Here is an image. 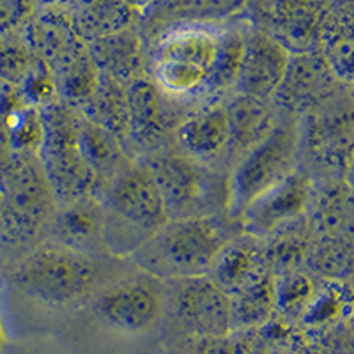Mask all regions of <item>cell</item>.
Segmentation results:
<instances>
[{
  "label": "cell",
  "mask_w": 354,
  "mask_h": 354,
  "mask_svg": "<svg viewBox=\"0 0 354 354\" xmlns=\"http://www.w3.org/2000/svg\"><path fill=\"white\" fill-rule=\"evenodd\" d=\"M101 241L110 254L131 257L170 220L167 204L144 163H129L100 197Z\"/></svg>",
  "instance_id": "cell-1"
},
{
  "label": "cell",
  "mask_w": 354,
  "mask_h": 354,
  "mask_svg": "<svg viewBox=\"0 0 354 354\" xmlns=\"http://www.w3.org/2000/svg\"><path fill=\"white\" fill-rule=\"evenodd\" d=\"M227 241L225 230L213 214L170 218L131 257L144 273L170 282L209 274Z\"/></svg>",
  "instance_id": "cell-2"
},
{
  "label": "cell",
  "mask_w": 354,
  "mask_h": 354,
  "mask_svg": "<svg viewBox=\"0 0 354 354\" xmlns=\"http://www.w3.org/2000/svg\"><path fill=\"white\" fill-rule=\"evenodd\" d=\"M97 264L64 243H43L12 270V283L27 298L46 306H68L91 296L97 286Z\"/></svg>",
  "instance_id": "cell-3"
},
{
  "label": "cell",
  "mask_w": 354,
  "mask_h": 354,
  "mask_svg": "<svg viewBox=\"0 0 354 354\" xmlns=\"http://www.w3.org/2000/svg\"><path fill=\"white\" fill-rule=\"evenodd\" d=\"M221 34L211 25H183L161 32L153 53L158 88L167 96H189L207 91Z\"/></svg>",
  "instance_id": "cell-4"
},
{
  "label": "cell",
  "mask_w": 354,
  "mask_h": 354,
  "mask_svg": "<svg viewBox=\"0 0 354 354\" xmlns=\"http://www.w3.org/2000/svg\"><path fill=\"white\" fill-rule=\"evenodd\" d=\"M298 149V126L286 121L274 124L268 137L239 158L225 185V209L230 218H239L255 197L296 170Z\"/></svg>",
  "instance_id": "cell-5"
},
{
  "label": "cell",
  "mask_w": 354,
  "mask_h": 354,
  "mask_svg": "<svg viewBox=\"0 0 354 354\" xmlns=\"http://www.w3.org/2000/svg\"><path fill=\"white\" fill-rule=\"evenodd\" d=\"M77 121L78 115L64 106H53L43 117L39 161L57 202L62 204L88 198L97 183L78 147Z\"/></svg>",
  "instance_id": "cell-6"
},
{
  "label": "cell",
  "mask_w": 354,
  "mask_h": 354,
  "mask_svg": "<svg viewBox=\"0 0 354 354\" xmlns=\"http://www.w3.org/2000/svg\"><path fill=\"white\" fill-rule=\"evenodd\" d=\"M93 310L110 330L142 335L153 330L165 315V287L147 273L122 278L97 292Z\"/></svg>",
  "instance_id": "cell-7"
},
{
  "label": "cell",
  "mask_w": 354,
  "mask_h": 354,
  "mask_svg": "<svg viewBox=\"0 0 354 354\" xmlns=\"http://www.w3.org/2000/svg\"><path fill=\"white\" fill-rule=\"evenodd\" d=\"M2 188L0 223L17 236H32L55 214L57 198L44 176L41 161L25 160L12 167Z\"/></svg>",
  "instance_id": "cell-8"
},
{
  "label": "cell",
  "mask_w": 354,
  "mask_h": 354,
  "mask_svg": "<svg viewBox=\"0 0 354 354\" xmlns=\"http://www.w3.org/2000/svg\"><path fill=\"white\" fill-rule=\"evenodd\" d=\"M169 286L165 299L185 330L197 338L234 333L230 296L209 274L170 280Z\"/></svg>",
  "instance_id": "cell-9"
},
{
  "label": "cell",
  "mask_w": 354,
  "mask_h": 354,
  "mask_svg": "<svg viewBox=\"0 0 354 354\" xmlns=\"http://www.w3.org/2000/svg\"><path fill=\"white\" fill-rule=\"evenodd\" d=\"M310 201L312 185L303 174L294 170L282 183L250 202L238 220L245 236L261 241L305 216Z\"/></svg>",
  "instance_id": "cell-10"
},
{
  "label": "cell",
  "mask_w": 354,
  "mask_h": 354,
  "mask_svg": "<svg viewBox=\"0 0 354 354\" xmlns=\"http://www.w3.org/2000/svg\"><path fill=\"white\" fill-rule=\"evenodd\" d=\"M144 165L153 174L170 218L205 216L201 205L205 204L211 188L197 160L185 153H154Z\"/></svg>",
  "instance_id": "cell-11"
},
{
  "label": "cell",
  "mask_w": 354,
  "mask_h": 354,
  "mask_svg": "<svg viewBox=\"0 0 354 354\" xmlns=\"http://www.w3.org/2000/svg\"><path fill=\"white\" fill-rule=\"evenodd\" d=\"M290 55L282 43L264 32L245 37L241 64L234 87L243 96L270 101L286 77Z\"/></svg>",
  "instance_id": "cell-12"
},
{
  "label": "cell",
  "mask_w": 354,
  "mask_h": 354,
  "mask_svg": "<svg viewBox=\"0 0 354 354\" xmlns=\"http://www.w3.org/2000/svg\"><path fill=\"white\" fill-rule=\"evenodd\" d=\"M176 113L167 105L163 91L156 84L137 80L128 87V137L138 144L154 145L170 128L177 129Z\"/></svg>",
  "instance_id": "cell-13"
},
{
  "label": "cell",
  "mask_w": 354,
  "mask_h": 354,
  "mask_svg": "<svg viewBox=\"0 0 354 354\" xmlns=\"http://www.w3.org/2000/svg\"><path fill=\"white\" fill-rule=\"evenodd\" d=\"M176 138L183 153L198 163L216 160L223 153H229L230 128L225 109H205L183 119L176 129Z\"/></svg>",
  "instance_id": "cell-14"
},
{
  "label": "cell",
  "mask_w": 354,
  "mask_h": 354,
  "mask_svg": "<svg viewBox=\"0 0 354 354\" xmlns=\"http://www.w3.org/2000/svg\"><path fill=\"white\" fill-rule=\"evenodd\" d=\"M246 0H154L147 9V25L158 36L183 25H211L225 20L243 8Z\"/></svg>",
  "instance_id": "cell-15"
},
{
  "label": "cell",
  "mask_w": 354,
  "mask_h": 354,
  "mask_svg": "<svg viewBox=\"0 0 354 354\" xmlns=\"http://www.w3.org/2000/svg\"><path fill=\"white\" fill-rule=\"evenodd\" d=\"M257 241L259 239L250 236H245V239L227 241L218 254L209 277L218 286L223 287L229 296L270 271L266 268V257Z\"/></svg>",
  "instance_id": "cell-16"
},
{
  "label": "cell",
  "mask_w": 354,
  "mask_h": 354,
  "mask_svg": "<svg viewBox=\"0 0 354 354\" xmlns=\"http://www.w3.org/2000/svg\"><path fill=\"white\" fill-rule=\"evenodd\" d=\"M77 137L82 156L100 181L106 179L109 183L129 165L121 140L88 117L78 115Z\"/></svg>",
  "instance_id": "cell-17"
},
{
  "label": "cell",
  "mask_w": 354,
  "mask_h": 354,
  "mask_svg": "<svg viewBox=\"0 0 354 354\" xmlns=\"http://www.w3.org/2000/svg\"><path fill=\"white\" fill-rule=\"evenodd\" d=\"M223 109L229 117V151L238 153L239 158L268 137L274 128L268 101L238 94V97H234L230 105Z\"/></svg>",
  "instance_id": "cell-18"
},
{
  "label": "cell",
  "mask_w": 354,
  "mask_h": 354,
  "mask_svg": "<svg viewBox=\"0 0 354 354\" xmlns=\"http://www.w3.org/2000/svg\"><path fill=\"white\" fill-rule=\"evenodd\" d=\"M326 85H330L326 62L314 55H301L298 59L290 57L286 77L273 97L282 96L287 106L301 109L312 105V101L324 93Z\"/></svg>",
  "instance_id": "cell-19"
},
{
  "label": "cell",
  "mask_w": 354,
  "mask_h": 354,
  "mask_svg": "<svg viewBox=\"0 0 354 354\" xmlns=\"http://www.w3.org/2000/svg\"><path fill=\"white\" fill-rule=\"evenodd\" d=\"M232 331H246L264 324L273 312L274 280L270 271L230 294Z\"/></svg>",
  "instance_id": "cell-20"
},
{
  "label": "cell",
  "mask_w": 354,
  "mask_h": 354,
  "mask_svg": "<svg viewBox=\"0 0 354 354\" xmlns=\"http://www.w3.org/2000/svg\"><path fill=\"white\" fill-rule=\"evenodd\" d=\"M88 117L96 124L113 133L119 140L128 137V88L105 75L88 96Z\"/></svg>",
  "instance_id": "cell-21"
},
{
  "label": "cell",
  "mask_w": 354,
  "mask_h": 354,
  "mask_svg": "<svg viewBox=\"0 0 354 354\" xmlns=\"http://www.w3.org/2000/svg\"><path fill=\"white\" fill-rule=\"evenodd\" d=\"M53 218L57 220L59 243L77 248V243L80 241L101 239V207L100 204H94L91 197L66 204L64 211L61 214L55 213Z\"/></svg>",
  "instance_id": "cell-22"
},
{
  "label": "cell",
  "mask_w": 354,
  "mask_h": 354,
  "mask_svg": "<svg viewBox=\"0 0 354 354\" xmlns=\"http://www.w3.org/2000/svg\"><path fill=\"white\" fill-rule=\"evenodd\" d=\"M314 299L312 283L305 274H289L282 283H274V303L289 314H298L310 306Z\"/></svg>",
  "instance_id": "cell-23"
},
{
  "label": "cell",
  "mask_w": 354,
  "mask_h": 354,
  "mask_svg": "<svg viewBox=\"0 0 354 354\" xmlns=\"http://www.w3.org/2000/svg\"><path fill=\"white\" fill-rule=\"evenodd\" d=\"M194 354H245V349L230 333L225 337L198 338Z\"/></svg>",
  "instance_id": "cell-24"
},
{
  "label": "cell",
  "mask_w": 354,
  "mask_h": 354,
  "mask_svg": "<svg viewBox=\"0 0 354 354\" xmlns=\"http://www.w3.org/2000/svg\"><path fill=\"white\" fill-rule=\"evenodd\" d=\"M6 346H8V331H6L4 315H2V306H0V354L4 353Z\"/></svg>",
  "instance_id": "cell-25"
},
{
  "label": "cell",
  "mask_w": 354,
  "mask_h": 354,
  "mask_svg": "<svg viewBox=\"0 0 354 354\" xmlns=\"http://www.w3.org/2000/svg\"><path fill=\"white\" fill-rule=\"evenodd\" d=\"M0 213H2V188H0Z\"/></svg>",
  "instance_id": "cell-26"
}]
</instances>
